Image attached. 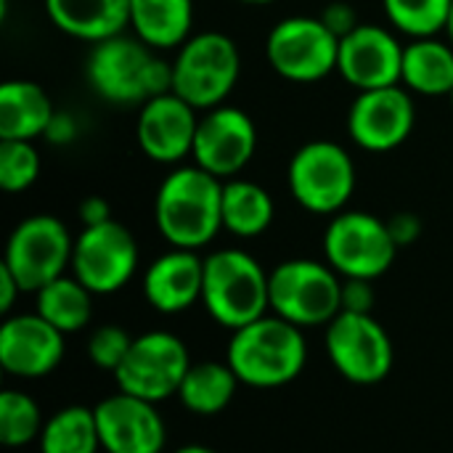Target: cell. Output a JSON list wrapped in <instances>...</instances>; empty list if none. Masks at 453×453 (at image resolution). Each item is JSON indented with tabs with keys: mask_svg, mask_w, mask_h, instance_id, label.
<instances>
[{
	"mask_svg": "<svg viewBox=\"0 0 453 453\" xmlns=\"http://www.w3.org/2000/svg\"><path fill=\"white\" fill-rule=\"evenodd\" d=\"M191 369L188 348L170 332H149L133 340L130 353L114 372L119 393L159 403L178 395L186 372Z\"/></svg>",
	"mask_w": 453,
	"mask_h": 453,
	"instance_id": "8fae6325",
	"label": "cell"
},
{
	"mask_svg": "<svg viewBox=\"0 0 453 453\" xmlns=\"http://www.w3.org/2000/svg\"><path fill=\"white\" fill-rule=\"evenodd\" d=\"M199 117L191 104H186L175 93H165L157 98H149L135 122V141L138 149L159 162V165H175L194 151Z\"/></svg>",
	"mask_w": 453,
	"mask_h": 453,
	"instance_id": "ac0fdd59",
	"label": "cell"
},
{
	"mask_svg": "<svg viewBox=\"0 0 453 453\" xmlns=\"http://www.w3.org/2000/svg\"><path fill=\"white\" fill-rule=\"evenodd\" d=\"M42 425L40 406L29 395L19 390H5L0 395V443L5 449H21L37 441Z\"/></svg>",
	"mask_w": 453,
	"mask_h": 453,
	"instance_id": "f546056e",
	"label": "cell"
},
{
	"mask_svg": "<svg viewBox=\"0 0 453 453\" xmlns=\"http://www.w3.org/2000/svg\"><path fill=\"white\" fill-rule=\"evenodd\" d=\"M239 385L242 382L228 366V361L226 364L202 361V364H191V369L186 372L178 398L186 411L196 417H215L231 406Z\"/></svg>",
	"mask_w": 453,
	"mask_h": 453,
	"instance_id": "484cf974",
	"label": "cell"
},
{
	"mask_svg": "<svg viewBox=\"0 0 453 453\" xmlns=\"http://www.w3.org/2000/svg\"><path fill=\"white\" fill-rule=\"evenodd\" d=\"M202 284L204 260L194 250L173 247L149 265L143 276V295L154 311L175 316L188 311L194 303H202Z\"/></svg>",
	"mask_w": 453,
	"mask_h": 453,
	"instance_id": "ffe728a7",
	"label": "cell"
},
{
	"mask_svg": "<svg viewBox=\"0 0 453 453\" xmlns=\"http://www.w3.org/2000/svg\"><path fill=\"white\" fill-rule=\"evenodd\" d=\"M398 244L390 236L388 220L372 212H337L324 234L326 263L342 279L374 281L385 276L395 260Z\"/></svg>",
	"mask_w": 453,
	"mask_h": 453,
	"instance_id": "52a82bcc",
	"label": "cell"
},
{
	"mask_svg": "<svg viewBox=\"0 0 453 453\" xmlns=\"http://www.w3.org/2000/svg\"><path fill=\"white\" fill-rule=\"evenodd\" d=\"M449 98H451V106H453V93H451V96H449Z\"/></svg>",
	"mask_w": 453,
	"mask_h": 453,
	"instance_id": "b9f144b4",
	"label": "cell"
},
{
	"mask_svg": "<svg viewBox=\"0 0 453 453\" xmlns=\"http://www.w3.org/2000/svg\"><path fill=\"white\" fill-rule=\"evenodd\" d=\"M74 239L53 215H32L21 220L3 252V265L16 276L24 292H37L72 268Z\"/></svg>",
	"mask_w": 453,
	"mask_h": 453,
	"instance_id": "9c48e42d",
	"label": "cell"
},
{
	"mask_svg": "<svg viewBox=\"0 0 453 453\" xmlns=\"http://www.w3.org/2000/svg\"><path fill=\"white\" fill-rule=\"evenodd\" d=\"M40 151L32 141H0V188L21 194L40 178Z\"/></svg>",
	"mask_w": 453,
	"mask_h": 453,
	"instance_id": "4dcf8cb0",
	"label": "cell"
},
{
	"mask_svg": "<svg viewBox=\"0 0 453 453\" xmlns=\"http://www.w3.org/2000/svg\"><path fill=\"white\" fill-rule=\"evenodd\" d=\"M24 289H21V284L16 281V276L0 263V313H11V308H13V303H16V297L21 295Z\"/></svg>",
	"mask_w": 453,
	"mask_h": 453,
	"instance_id": "74e56055",
	"label": "cell"
},
{
	"mask_svg": "<svg viewBox=\"0 0 453 453\" xmlns=\"http://www.w3.org/2000/svg\"><path fill=\"white\" fill-rule=\"evenodd\" d=\"M173 453H218L212 451V449H207V446H183V449H178V451Z\"/></svg>",
	"mask_w": 453,
	"mask_h": 453,
	"instance_id": "f35d334b",
	"label": "cell"
},
{
	"mask_svg": "<svg viewBox=\"0 0 453 453\" xmlns=\"http://www.w3.org/2000/svg\"><path fill=\"white\" fill-rule=\"evenodd\" d=\"M50 24L85 42H104L130 27V0H45Z\"/></svg>",
	"mask_w": 453,
	"mask_h": 453,
	"instance_id": "44dd1931",
	"label": "cell"
},
{
	"mask_svg": "<svg viewBox=\"0 0 453 453\" xmlns=\"http://www.w3.org/2000/svg\"><path fill=\"white\" fill-rule=\"evenodd\" d=\"M265 58L289 82H319L337 72L340 37L319 16H287L268 32Z\"/></svg>",
	"mask_w": 453,
	"mask_h": 453,
	"instance_id": "ba28073f",
	"label": "cell"
},
{
	"mask_svg": "<svg viewBox=\"0 0 453 453\" xmlns=\"http://www.w3.org/2000/svg\"><path fill=\"white\" fill-rule=\"evenodd\" d=\"M287 183L303 210L313 215H337L356 191V165L340 143L311 141L292 154Z\"/></svg>",
	"mask_w": 453,
	"mask_h": 453,
	"instance_id": "8992f818",
	"label": "cell"
},
{
	"mask_svg": "<svg viewBox=\"0 0 453 453\" xmlns=\"http://www.w3.org/2000/svg\"><path fill=\"white\" fill-rule=\"evenodd\" d=\"M239 3H244V5H268L273 0H239Z\"/></svg>",
	"mask_w": 453,
	"mask_h": 453,
	"instance_id": "60d3db41",
	"label": "cell"
},
{
	"mask_svg": "<svg viewBox=\"0 0 453 453\" xmlns=\"http://www.w3.org/2000/svg\"><path fill=\"white\" fill-rule=\"evenodd\" d=\"M273 196L255 180L231 178L223 183V228L239 239H255L273 223Z\"/></svg>",
	"mask_w": 453,
	"mask_h": 453,
	"instance_id": "d4e9b609",
	"label": "cell"
},
{
	"mask_svg": "<svg viewBox=\"0 0 453 453\" xmlns=\"http://www.w3.org/2000/svg\"><path fill=\"white\" fill-rule=\"evenodd\" d=\"M242 74L236 42L223 32L191 35L173 58V93L196 111L223 106Z\"/></svg>",
	"mask_w": 453,
	"mask_h": 453,
	"instance_id": "277c9868",
	"label": "cell"
},
{
	"mask_svg": "<svg viewBox=\"0 0 453 453\" xmlns=\"http://www.w3.org/2000/svg\"><path fill=\"white\" fill-rule=\"evenodd\" d=\"M138 271V244L130 228L114 218L82 228L72 250V276L93 295L119 292Z\"/></svg>",
	"mask_w": 453,
	"mask_h": 453,
	"instance_id": "7c38bea8",
	"label": "cell"
},
{
	"mask_svg": "<svg viewBox=\"0 0 453 453\" xmlns=\"http://www.w3.org/2000/svg\"><path fill=\"white\" fill-rule=\"evenodd\" d=\"M130 29L151 50H178L194 29V0H130Z\"/></svg>",
	"mask_w": 453,
	"mask_h": 453,
	"instance_id": "603a6c76",
	"label": "cell"
},
{
	"mask_svg": "<svg viewBox=\"0 0 453 453\" xmlns=\"http://www.w3.org/2000/svg\"><path fill=\"white\" fill-rule=\"evenodd\" d=\"M374 289L366 279H342V311L348 313H372Z\"/></svg>",
	"mask_w": 453,
	"mask_h": 453,
	"instance_id": "d6a6232c",
	"label": "cell"
},
{
	"mask_svg": "<svg viewBox=\"0 0 453 453\" xmlns=\"http://www.w3.org/2000/svg\"><path fill=\"white\" fill-rule=\"evenodd\" d=\"M271 311L300 329L326 326L342 311V276L329 263L284 260L271 271Z\"/></svg>",
	"mask_w": 453,
	"mask_h": 453,
	"instance_id": "5b68a950",
	"label": "cell"
},
{
	"mask_svg": "<svg viewBox=\"0 0 453 453\" xmlns=\"http://www.w3.org/2000/svg\"><path fill=\"white\" fill-rule=\"evenodd\" d=\"M403 48L406 45L390 29L380 24H358L340 40L337 72L358 93L401 85Z\"/></svg>",
	"mask_w": 453,
	"mask_h": 453,
	"instance_id": "2e32d148",
	"label": "cell"
},
{
	"mask_svg": "<svg viewBox=\"0 0 453 453\" xmlns=\"http://www.w3.org/2000/svg\"><path fill=\"white\" fill-rule=\"evenodd\" d=\"M56 114L48 93L32 80H5L0 85V141H35L45 135Z\"/></svg>",
	"mask_w": 453,
	"mask_h": 453,
	"instance_id": "7402d4cb",
	"label": "cell"
},
{
	"mask_svg": "<svg viewBox=\"0 0 453 453\" xmlns=\"http://www.w3.org/2000/svg\"><path fill=\"white\" fill-rule=\"evenodd\" d=\"M257 151V127L252 117L236 106H215L204 111L194 138V165L220 180L236 178Z\"/></svg>",
	"mask_w": 453,
	"mask_h": 453,
	"instance_id": "5bb4252c",
	"label": "cell"
},
{
	"mask_svg": "<svg viewBox=\"0 0 453 453\" xmlns=\"http://www.w3.org/2000/svg\"><path fill=\"white\" fill-rule=\"evenodd\" d=\"M388 228L398 247H409L422 236V218L414 212H398L388 220Z\"/></svg>",
	"mask_w": 453,
	"mask_h": 453,
	"instance_id": "e575fe53",
	"label": "cell"
},
{
	"mask_svg": "<svg viewBox=\"0 0 453 453\" xmlns=\"http://www.w3.org/2000/svg\"><path fill=\"white\" fill-rule=\"evenodd\" d=\"M77 218H80L82 228L101 226V223L111 220V207L104 196H85L77 207Z\"/></svg>",
	"mask_w": 453,
	"mask_h": 453,
	"instance_id": "8d00e7d4",
	"label": "cell"
},
{
	"mask_svg": "<svg viewBox=\"0 0 453 453\" xmlns=\"http://www.w3.org/2000/svg\"><path fill=\"white\" fill-rule=\"evenodd\" d=\"M326 356L332 366L353 385L382 382L395 361L390 334L372 313L340 311L326 324Z\"/></svg>",
	"mask_w": 453,
	"mask_h": 453,
	"instance_id": "30bf717a",
	"label": "cell"
},
{
	"mask_svg": "<svg viewBox=\"0 0 453 453\" xmlns=\"http://www.w3.org/2000/svg\"><path fill=\"white\" fill-rule=\"evenodd\" d=\"M382 8L398 32L411 40H422L446 32L453 0H382Z\"/></svg>",
	"mask_w": 453,
	"mask_h": 453,
	"instance_id": "f1b7e54d",
	"label": "cell"
},
{
	"mask_svg": "<svg viewBox=\"0 0 453 453\" xmlns=\"http://www.w3.org/2000/svg\"><path fill=\"white\" fill-rule=\"evenodd\" d=\"M151 61L154 50L135 35L122 32L93 45L85 74L90 88L109 104H146Z\"/></svg>",
	"mask_w": 453,
	"mask_h": 453,
	"instance_id": "4fadbf2b",
	"label": "cell"
},
{
	"mask_svg": "<svg viewBox=\"0 0 453 453\" xmlns=\"http://www.w3.org/2000/svg\"><path fill=\"white\" fill-rule=\"evenodd\" d=\"M64 337L37 313L11 316L0 326V366L21 380L48 377L64 361Z\"/></svg>",
	"mask_w": 453,
	"mask_h": 453,
	"instance_id": "d6986e66",
	"label": "cell"
},
{
	"mask_svg": "<svg viewBox=\"0 0 453 453\" xmlns=\"http://www.w3.org/2000/svg\"><path fill=\"white\" fill-rule=\"evenodd\" d=\"M154 223L170 247H207L223 231V180L196 165L175 167L159 183Z\"/></svg>",
	"mask_w": 453,
	"mask_h": 453,
	"instance_id": "6da1fadb",
	"label": "cell"
},
{
	"mask_svg": "<svg viewBox=\"0 0 453 453\" xmlns=\"http://www.w3.org/2000/svg\"><path fill=\"white\" fill-rule=\"evenodd\" d=\"M417 109L411 90L403 85L361 90L348 111V133L353 143L369 154L398 149L414 130Z\"/></svg>",
	"mask_w": 453,
	"mask_h": 453,
	"instance_id": "9a60e30c",
	"label": "cell"
},
{
	"mask_svg": "<svg viewBox=\"0 0 453 453\" xmlns=\"http://www.w3.org/2000/svg\"><path fill=\"white\" fill-rule=\"evenodd\" d=\"M135 337H130L122 326L117 324H104L98 326L90 340H88V358L96 369L101 372H117L125 361V356L130 353Z\"/></svg>",
	"mask_w": 453,
	"mask_h": 453,
	"instance_id": "1f68e13d",
	"label": "cell"
},
{
	"mask_svg": "<svg viewBox=\"0 0 453 453\" xmlns=\"http://www.w3.org/2000/svg\"><path fill=\"white\" fill-rule=\"evenodd\" d=\"M101 449L106 453H162L167 441L165 419L157 403L117 393L104 398L96 409Z\"/></svg>",
	"mask_w": 453,
	"mask_h": 453,
	"instance_id": "e0dca14e",
	"label": "cell"
},
{
	"mask_svg": "<svg viewBox=\"0 0 453 453\" xmlns=\"http://www.w3.org/2000/svg\"><path fill=\"white\" fill-rule=\"evenodd\" d=\"M35 313L61 334H74L85 329L93 316V292L74 276L64 273L35 292Z\"/></svg>",
	"mask_w": 453,
	"mask_h": 453,
	"instance_id": "4316f807",
	"label": "cell"
},
{
	"mask_svg": "<svg viewBox=\"0 0 453 453\" xmlns=\"http://www.w3.org/2000/svg\"><path fill=\"white\" fill-rule=\"evenodd\" d=\"M80 133V125L77 119L69 114V111H56L48 122V130H45V141L53 143V146H69Z\"/></svg>",
	"mask_w": 453,
	"mask_h": 453,
	"instance_id": "d590c367",
	"label": "cell"
},
{
	"mask_svg": "<svg viewBox=\"0 0 453 453\" xmlns=\"http://www.w3.org/2000/svg\"><path fill=\"white\" fill-rule=\"evenodd\" d=\"M40 453H98L101 435L96 411L85 406H66L45 419L37 438Z\"/></svg>",
	"mask_w": 453,
	"mask_h": 453,
	"instance_id": "83f0119b",
	"label": "cell"
},
{
	"mask_svg": "<svg viewBox=\"0 0 453 453\" xmlns=\"http://www.w3.org/2000/svg\"><path fill=\"white\" fill-rule=\"evenodd\" d=\"M226 361L242 385L273 390L303 374L308 345L300 326L273 313L236 329L231 334Z\"/></svg>",
	"mask_w": 453,
	"mask_h": 453,
	"instance_id": "7a4b0ae2",
	"label": "cell"
},
{
	"mask_svg": "<svg viewBox=\"0 0 453 453\" xmlns=\"http://www.w3.org/2000/svg\"><path fill=\"white\" fill-rule=\"evenodd\" d=\"M202 305L226 329L236 332L271 311V273L244 250H218L204 257Z\"/></svg>",
	"mask_w": 453,
	"mask_h": 453,
	"instance_id": "3957f363",
	"label": "cell"
},
{
	"mask_svg": "<svg viewBox=\"0 0 453 453\" xmlns=\"http://www.w3.org/2000/svg\"><path fill=\"white\" fill-rule=\"evenodd\" d=\"M446 35H449V42L453 45V8H451V16H449V27H446Z\"/></svg>",
	"mask_w": 453,
	"mask_h": 453,
	"instance_id": "ab89813d",
	"label": "cell"
},
{
	"mask_svg": "<svg viewBox=\"0 0 453 453\" xmlns=\"http://www.w3.org/2000/svg\"><path fill=\"white\" fill-rule=\"evenodd\" d=\"M401 85L419 96H451L453 93V45L438 37L411 40L403 48Z\"/></svg>",
	"mask_w": 453,
	"mask_h": 453,
	"instance_id": "cb8c5ba5",
	"label": "cell"
},
{
	"mask_svg": "<svg viewBox=\"0 0 453 453\" xmlns=\"http://www.w3.org/2000/svg\"><path fill=\"white\" fill-rule=\"evenodd\" d=\"M340 40L345 37V35H350L361 21H358V16H356V8L350 5V3H345V0H334V3H329L324 11H321V16H319Z\"/></svg>",
	"mask_w": 453,
	"mask_h": 453,
	"instance_id": "836d02e7",
	"label": "cell"
}]
</instances>
